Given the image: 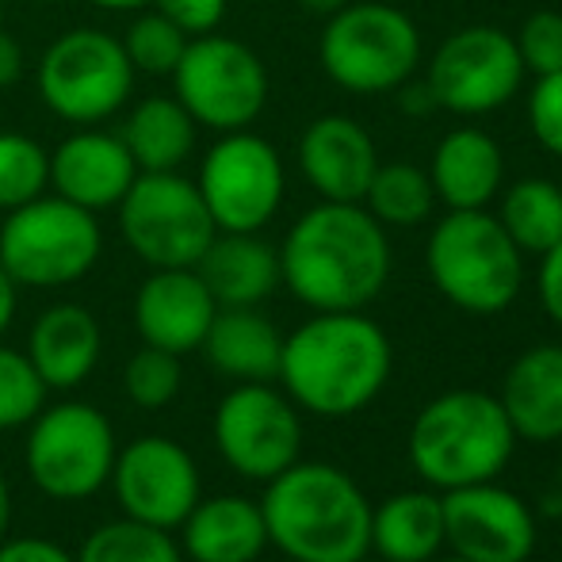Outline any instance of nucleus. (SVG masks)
<instances>
[{"label":"nucleus","mask_w":562,"mask_h":562,"mask_svg":"<svg viewBox=\"0 0 562 562\" xmlns=\"http://www.w3.org/2000/svg\"><path fill=\"white\" fill-rule=\"evenodd\" d=\"M391 276L386 226L363 203L322 200L280 245V283L311 311H363Z\"/></svg>","instance_id":"f257e3e1"},{"label":"nucleus","mask_w":562,"mask_h":562,"mask_svg":"<svg viewBox=\"0 0 562 562\" xmlns=\"http://www.w3.org/2000/svg\"><path fill=\"white\" fill-rule=\"evenodd\" d=\"M394 368L383 329L360 311H322L283 337L280 375L291 402L318 417H348L371 406Z\"/></svg>","instance_id":"f03ea898"},{"label":"nucleus","mask_w":562,"mask_h":562,"mask_svg":"<svg viewBox=\"0 0 562 562\" xmlns=\"http://www.w3.org/2000/svg\"><path fill=\"white\" fill-rule=\"evenodd\" d=\"M268 543L291 562H360L371 551V502L334 463H291L268 479Z\"/></svg>","instance_id":"7ed1b4c3"},{"label":"nucleus","mask_w":562,"mask_h":562,"mask_svg":"<svg viewBox=\"0 0 562 562\" xmlns=\"http://www.w3.org/2000/svg\"><path fill=\"white\" fill-rule=\"evenodd\" d=\"M517 448L509 417L494 394L448 391L417 414L409 429V459L437 490L494 482Z\"/></svg>","instance_id":"20e7f679"},{"label":"nucleus","mask_w":562,"mask_h":562,"mask_svg":"<svg viewBox=\"0 0 562 562\" xmlns=\"http://www.w3.org/2000/svg\"><path fill=\"white\" fill-rule=\"evenodd\" d=\"M425 265L432 288L467 314L509 311L525 283V252L486 207L448 211L432 226Z\"/></svg>","instance_id":"39448f33"},{"label":"nucleus","mask_w":562,"mask_h":562,"mask_svg":"<svg viewBox=\"0 0 562 562\" xmlns=\"http://www.w3.org/2000/svg\"><path fill=\"white\" fill-rule=\"evenodd\" d=\"M104 249V234L92 211L38 195L8 211L0 226V268L15 288H66L92 272Z\"/></svg>","instance_id":"423d86ee"},{"label":"nucleus","mask_w":562,"mask_h":562,"mask_svg":"<svg viewBox=\"0 0 562 562\" xmlns=\"http://www.w3.org/2000/svg\"><path fill=\"white\" fill-rule=\"evenodd\" d=\"M322 69L356 97L394 92L422 66V35L402 8L345 4L326 20L318 43Z\"/></svg>","instance_id":"0eeeda50"},{"label":"nucleus","mask_w":562,"mask_h":562,"mask_svg":"<svg viewBox=\"0 0 562 562\" xmlns=\"http://www.w3.org/2000/svg\"><path fill=\"white\" fill-rule=\"evenodd\" d=\"M119 229L149 268H195L218 234L195 180L180 172H138L119 200Z\"/></svg>","instance_id":"6e6552de"},{"label":"nucleus","mask_w":562,"mask_h":562,"mask_svg":"<svg viewBox=\"0 0 562 562\" xmlns=\"http://www.w3.org/2000/svg\"><path fill=\"white\" fill-rule=\"evenodd\" d=\"M115 429L89 402L38 409L27 432V474L54 502H85L108 486L115 467Z\"/></svg>","instance_id":"1a4fd4ad"},{"label":"nucleus","mask_w":562,"mask_h":562,"mask_svg":"<svg viewBox=\"0 0 562 562\" xmlns=\"http://www.w3.org/2000/svg\"><path fill=\"white\" fill-rule=\"evenodd\" d=\"M134 89V66L123 38L97 27H74L46 46L38 61V92L58 119L92 126L112 119Z\"/></svg>","instance_id":"9d476101"},{"label":"nucleus","mask_w":562,"mask_h":562,"mask_svg":"<svg viewBox=\"0 0 562 562\" xmlns=\"http://www.w3.org/2000/svg\"><path fill=\"white\" fill-rule=\"evenodd\" d=\"M172 97L184 104L195 126L211 131H245L257 123L268 104V69L245 43L229 35L188 38L177 69H172Z\"/></svg>","instance_id":"9b49d317"},{"label":"nucleus","mask_w":562,"mask_h":562,"mask_svg":"<svg viewBox=\"0 0 562 562\" xmlns=\"http://www.w3.org/2000/svg\"><path fill=\"white\" fill-rule=\"evenodd\" d=\"M195 188L223 234H260L280 211L288 177L272 142L245 126L207 149Z\"/></svg>","instance_id":"f8f14e48"},{"label":"nucleus","mask_w":562,"mask_h":562,"mask_svg":"<svg viewBox=\"0 0 562 562\" xmlns=\"http://www.w3.org/2000/svg\"><path fill=\"white\" fill-rule=\"evenodd\" d=\"M525 81L517 43L509 31L471 23L459 27L437 46L429 61V85L437 108H448L456 115H490L517 97Z\"/></svg>","instance_id":"ddd939ff"},{"label":"nucleus","mask_w":562,"mask_h":562,"mask_svg":"<svg viewBox=\"0 0 562 562\" xmlns=\"http://www.w3.org/2000/svg\"><path fill=\"white\" fill-rule=\"evenodd\" d=\"M215 445L241 479L268 482L303 451V422L291 398L268 383H241L215 409Z\"/></svg>","instance_id":"4468645a"},{"label":"nucleus","mask_w":562,"mask_h":562,"mask_svg":"<svg viewBox=\"0 0 562 562\" xmlns=\"http://www.w3.org/2000/svg\"><path fill=\"white\" fill-rule=\"evenodd\" d=\"M112 490L131 520L154 528L184 525V517L200 502V467L169 437H138L115 451Z\"/></svg>","instance_id":"2eb2a0df"},{"label":"nucleus","mask_w":562,"mask_h":562,"mask_svg":"<svg viewBox=\"0 0 562 562\" xmlns=\"http://www.w3.org/2000/svg\"><path fill=\"white\" fill-rule=\"evenodd\" d=\"M445 543L467 562H525L536 548V513L525 497L474 482L445 490Z\"/></svg>","instance_id":"dca6fc26"},{"label":"nucleus","mask_w":562,"mask_h":562,"mask_svg":"<svg viewBox=\"0 0 562 562\" xmlns=\"http://www.w3.org/2000/svg\"><path fill=\"white\" fill-rule=\"evenodd\" d=\"M215 314L218 303L195 268H154L134 295V326L142 340L177 356L203 345Z\"/></svg>","instance_id":"f3484780"},{"label":"nucleus","mask_w":562,"mask_h":562,"mask_svg":"<svg viewBox=\"0 0 562 562\" xmlns=\"http://www.w3.org/2000/svg\"><path fill=\"white\" fill-rule=\"evenodd\" d=\"M299 169L322 200L363 203V192L379 169V149L356 119L322 115L299 138Z\"/></svg>","instance_id":"a211bd4d"},{"label":"nucleus","mask_w":562,"mask_h":562,"mask_svg":"<svg viewBox=\"0 0 562 562\" xmlns=\"http://www.w3.org/2000/svg\"><path fill=\"white\" fill-rule=\"evenodd\" d=\"M138 177V165L126 154L123 138L108 131H77L50 154V188L54 195L77 203L85 211L119 207L126 188Z\"/></svg>","instance_id":"6ab92c4d"},{"label":"nucleus","mask_w":562,"mask_h":562,"mask_svg":"<svg viewBox=\"0 0 562 562\" xmlns=\"http://www.w3.org/2000/svg\"><path fill=\"white\" fill-rule=\"evenodd\" d=\"M437 203L448 211H482L505 180V154L486 131L479 126H459L448 131L432 149L429 169Z\"/></svg>","instance_id":"aec40b11"},{"label":"nucleus","mask_w":562,"mask_h":562,"mask_svg":"<svg viewBox=\"0 0 562 562\" xmlns=\"http://www.w3.org/2000/svg\"><path fill=\"white\" fill-rule=\"evenodd\" d=\"M100 326L92 311L77 303H58L43 311L31 326L27 360L35 363L46 391H74L92 375L100 360Z\"/></svg>","instance_id":"412c9836"},{"label":"nucleus","mask_w":562,"mask_h":562,"mask_svg":"<svg viewBox=\"0 0 562 562\" xmlns=\"http://www.w3.org/2000/svg\"><path fill=\"white\" fill-rule=\"evenodd\" d=\"M180 528V551L192 562H257L268 548L265 513L241 494L200 497Z\"/></svg>","instance_id":"4be33fe9"},{"label":"nucleus","mask_w":562,"mask_h":562,"mask_svg":"<svg viewBox=\"0 0 562 562\" xmlns=\"http://www.w3.org/2000/svg\"><path fill=\"white\" fill-rule=\"evenodd\" d=\"M505 417L525 440H562V345H536L513 360L502 383Z\"/></svg>","instance_id":"5701e85b"},{"label":"nucleus","mask_w":562,"mask_h":562,"mask_svg":"<svg viewBox=\"0 0 562 562\" xmlns=\"http://www.w3.org/2000/svg\"><path fill=\"white\" fill-rule=\"evenodd\" d=\"M218 306H260L280 288V252L257 234H223L195 265Z\"/></svg>","instance_id":"b1692460"},{"label":"nucleus","mask_w":562,"mask_h":562,"mask_svg":"<svg viewBox=\"0 0 562 562\" xmlns=\"http://www.w3.org/2000/svg\"><path fill=\"white\" fill-rule=\"evenodd\" d=\"M200 348L211 368L237 383H268L280 375L283 337L257 306H218Z\"/></svg>","instance_id":"393cba45"},{"label":"nucleus","mask_w":562,"mask_h":562,"mask_svg":"<svg viewBox=\"0 0 562 562\" xmlns=\"http://www.w3.org/2000/svg\"><path fill=\"white\" fill-rule=\"evenodd\" d=\"M445 548V505L429 490H406L371 505V551L383 562H429Z\"/></svg>","instance_id":"a878e982"},{"label":"nucleus","mask_w":562,"mask_h":562,"mask_svg":"<svg viewBox=\"0 0 562 562\" xmlns=\"http://www.w3.org/2000/svg\"><path fill=\"white\" fill-rule=\"evenodd\" d=\"M195 119L177 97H146L131 108L119 131L138 172H177L195 149Z\"/></svg>","instance_id":"bb28decb"},{"label":"nucleus","mask_w":562,"mask_h":562,"mask_svg":"<svg viewBox=\"0 0 562 562\" xmlns=\"http://www.w3.org/2000/svg\"><path fill=\"white\" fill-rule=\"evenodd\" d=\"M497 223L513 237L520 252H548L551 245L562 241V188L555 180L525 177L509 184L497 211Z\"/></svg>","instance_id":"cd10ccee"},{"label":"nucleus","mask_w":562,"mask_h":562,"mask_svg":"<svg viewBox=\"0 0 562 562\" xmlns=\"http://www.w3.org/2000/svg\"><path fill=\"white\" fill-rule=\"evenodd\" d=\"M363 207L371 211V218L383 226H417L432 215L437 207V192L425 169L409 161H379L375 177H371L368 192H363Z\"/></svg>","instance_id":"c85d7f7f"},{"label":"nucleus","mask_w":562,"mask_h":562,"mask_svg":"<svg viewBox=\"0 0 562 562\" xmlns=\"http://www.w3.org/2000/svg\"><path fill=\"white\" fill-rule=\"evenodd\" d=\"M77 562H184V551L165 528L123 517L89 532Z\"/></svg>","instance_id":"c756f323"},{"label":"nucleus","mask_w":562,"mask_h":562,"mask_svg":"<svg viewBox=\"0 0 562 562\" xmlns=\"http://www.w3.org/2000/svg\"><path fill=\"white\" fill-rule=\"evenodd\" d=\"M50 188V154L20 131H0V211H15Z\"/></svg>","instance_id":"7c9ffc66"},{"label":"nucleus","mask_w":562,"mask_h":562,"mask_svg":"<svg viewBox=\"0 0 562 562\" xmlns=\"http://www.w3.org/2000/svg\"><path fill=\"white\" fill-rule=\"evenodd\" d=\"M184 46H188V35L172 20H165L157 8L142 12L138 20L126 27V38H123V50H126V58H131L134 74H149V77H172Z\"/></svg>","instance_id":"2f4dec72"},{"label":"nucleus","mask_w":562,"mask_h":562,"mask_svg":"<svg viewBox=\"0 0 562 562\" xmlns=\"http://www.w3.org/2000/svg\"><path fill=\"white\" fill-rule=\"evenodd\" d=\"M180 383H184V368H180L177 352L142 345L138 352L126 360L123 391H126V398H131L134 406L165 409L180 394Z\"/></svg>","instance_id":"473e14b6"},{"label":"nucleus","mask_w":562,"mask_h":562,"mask_svg":"<svg viewBox=\"0 0 562 562\" xmlns=\"http://www.w3.org/2000/svg\"><path fill=\"white\" fill-rule=\"evenodd\" d=\"M46 406V383L27 352L0 345V429H23Z\"/></svg>","instance_id":"72a5a7b5"},{"label":"nucleus","mask_w":562,"mask_h":562,"mask_svg":"<svg viewBox=\"0 0 562 562\" xmlns=\"http://www.w3.org/2000/svg\"><path fill=\"white\" fill-rule=\"evenodd\" d=\"M513 43H517L525 74H536V77L559 74L562 69V12H551V8L532 12L520 23Z\"/></svg>","instance_id":"f704fd0d"},{"label":"nucleus","mask_w":562,"mask_h":562,"mask_svg":"<svg viewBox=\"0 0 562 562\" xmlns=\"http://www.w3.org/2000/svg\"><path fill=\"white\" fill-rule=\"evenodd\" d=\"M528 126L548 154L562 157V69L536 77V89L528 97Z\"/></svg>","instance_id":"c9c22d12"},{"label":"nucleus","mask_w":562,"mask_h":562,"mask_svg":"<svg viewBox=\"0 0 562 562\" xmlns=\"http://www.w3.org/2000/svg\"><path fill=\"white\" fill-rule=\"evenodd\" d=\"M149 8H157L165 20L177 23L188 38H195L218 31V23L226 20L229 0H154Z\"/></svg>","instance_id":"e433bc0d"},{"label":"nucleus","mask_w":562,"mask_h":562,"mask_svg":"<svg viewBox=\"0 0 562 562\" xmlns=\"http://www.w3.org/2000/svg\"><path fill=\"white\" fill-rule=\"evenodd\" d=\"M540 303L548 318L562 326V241L540 252Z\"/></svg>","instance_id":"4c0bfd02"},{"label":"nucleus","mask_w":562,"mask_h":562,"mask_svg":"<svg viewBox=\"0 0 562 562\" xmlns=\"http://www.w3.org/2000/svg\"><path fill=\"white\" fill-rule=\"evenodd\" d=\"M0 562H77V555H69L54 540L23 536V540H0Z\"/></svg>","instance_id":"58836bf2"},{"label":"nucleus","mask_w":562,"mask_h":562,"mask_svg":"<svg viewBox=\"0 0 562 562\" xmlns=\"http://www.w3.org/2000/svg\"><path fill=\"white\" fill-rule=\"evenodd\" d=\"M23 46L15 35H8L4 27H0V89H12L15 81L23 77Z\"/></svg>","instance_id":"ea45409f"},{"label":"nucleus","mask_w":562,"mask_h":562,"mask_svg":"<svg viewBox=\"0 0 562 562\" xmlns=\"http://www.w3.org/2000/svg\"><path fill=\"white\" fill-rule=\"evenodd\" d=\"M402 108L406 112H422V115H429L432 108H437V100H432V92H429V85H402Z\"/></svg>","instance_id":"a19ab883"},{"label":"nucleus","mask_w":562,"mask_h":562,"mask_svg":"<svg viewBox=\"0 0 562 562\" xmlns=\"http://www.w3.org/2000/svg\"><path fill=\"white\" fill-rule=\"evenodd\" d=\"M12 318H15V283H12V276L0 268V334L12 326Z\"/></svg>","instance_id":"79ce46f5"},{"label":"nucleus","mask_w":562,"mask_h":562,"mask_svg":"<svg viewBox=\"0 0 562 562\" xmlns=\"http://www.w3.org/2000/svg\"><path fill=\"white\" fill-rule=\"evenodd\" d=\"M540 509L548 513V517H562V471L555 474V479H551V486L543 490Z\"/></svg>","instance_id":"37998d69"},{"label":"nucleus","mask_w":562,"mask_h":562,"mask_svg":"<svg viewBox=\"0 0 562 562\" xmlns=\"http://www.w3.org/2000/svg\"><path fill=\"white\" fill-rule=\"evenodd\" d=\"M303 4V12L311 15H322V20H329V15H337L345 4H352V0H299Z\"/></svg>","instance_id":"c03bdc74"},{"label":"nucleus","mask_w":562,"mask_h":562,"mask_svg":"<svg viewBox=\"0 0 562 562\" xmlns=\"http://www.w3.org/2000/svg\"><path fill=\"white\" fill-rule=\"evenodd\" d=\"M89 4L104 8V12H142V8H149L154 0H89Z\"/></svg>","instance_id":"a18cd8bd"},{"label":"nucleus","mask_w":562,"mask_h":562,"mask_svg":"<svg viewBox=\"0 0 562 562\" xmlns=\"http://www.w3.org/2000/svg\"><path fill=\"white\" fill-rule=\"evenodd\" d=\"M8 525H12V490H8L4 474H0V540L8 536Z\"/></svg>","instance_id":"49530a36"},{"label":"nucleus","mask_w":562,"mask_h":562,"mask_svg":"<svg viewBox=\"0 0 562 562\" xmlns=\"http://www.w3.org/2000/svg\"><path fill=\"white\" fill-rule=\"evenodd\" d=\"M429 562H467V559H459V555H451V559H429Z\"/></svg>","instance_id":"de8ad7c7"},{"label":"nucleus","mask_w":562,"mask_h":562,"mask_svg":"<svg viewBox=\"0 0 562 562\" xmlns=\"http://www.w3.org/2000/svg\"><path fill=\"white\" fill-rule=\"evenodd\" d=\"M0 8H4V0H0Z\"/></svg>","instance_id":"09e8293b"},{"label":"nucleus","mask_w":562,"mask_h":562,"mask_svg":"<svg viewBox=\"0 0 562 562\" xmlns=\"http://www.w3.org/2000/svg\"><path fill=\"white\" fill-rule=\"evenodd\" d=\"M360 562H368V559H360Z\"/></svg>","instance_id":"8fccbe9b"},{"label":"nucleus","mask_w":562,"mask_h":562,"mask_svg":"<svg viewBox=\"0 0 562 562\" xmlns=\"http://www.w3.org/2000/svg\"><path fill=\"white\" fill-rule=\"evenodd\" d=\"M288 562H291V559H288Z\"/></svg>","instance_id":"3c124183"}]
</instances>
